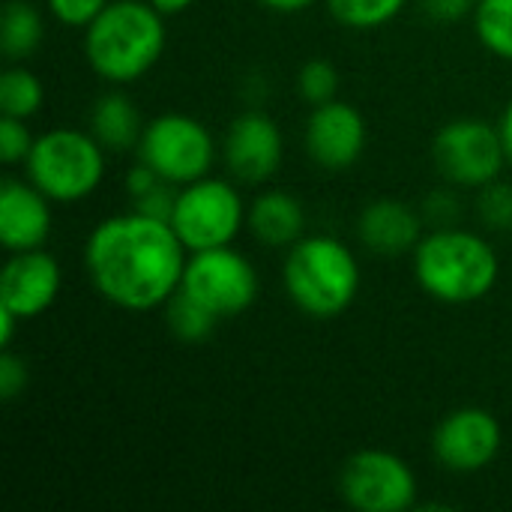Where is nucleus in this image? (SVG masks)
Listing matches in <instances>:
<instances>
[{
	"instance_id": "1",
	"label": "nucleus",
	"mask_w": 512,
	"mask_h": 512,
	"mask_svg": "<svg viewBox=\"0 0 512 512\" xmlns=\"http://www.w3.org/2000/svg\"><path fill=\"white\" fill-rule=\"evenodd\" d=\"M189 249L171 222L141 210L102 219L84 243V270L96 294L123 312L165 306L183 279Z\"/></svg>"
},
{
	"instance_id": "2",
	"label": "nucleus",
	"mask_w": 512,
	"mask_h": 512,
	"mask_svg": "<svg viewBox=\"0 0 512 512\" xmlns=\"http://www.w3.org/2000/svg\"><path fill=\"white\" fill-rule=\"evenodd\" d=\"M165 15L150 0H111L84 27L87 66L108 84L144 78L165 54Z\"/></svg>"
},
{
	"instance_id": "3",
	"label": "nucleus",
	"mask_w": 512,
	"mask_h": 512,
	"mask_svg": "<svg viewBox=\"0 0 512 512\" xmlns=\"http://www.w3.org/2000/svg\"><path fill=\"white\" fill-rule=\"evenodd\" d=\"M414 255L417 285L438 303L468 306L492 294L501 276L495 246L477 231L438 225L420 237Z\"/></svg>"
},
{
	"instance_id": "4",
	"label": "nucleus",
	"mask_w": 512,
	"mask_h": 512,
	"mask_svg": "<svg viewBox=\"0 0 512 512\" xmlns=\"http://www.w3.org/2000/svg\"><path fill=\"white\" fill-rule=\"evenodd\" d=\"M282 282L300 312L312 318H336L360 294V261L342 240L309 234L288 249Z\"/></svg>"
},
{
	"instance_id": "5",
	"label": "nucleus",
	"mask_w": 512,
	"mask_h": 512,
	"mask_svg": "<svg viewBox=\"0 0 512 512\" xmlns=\"http://www.w3.org/2000/svg\"><path fill=\"white\" fill-rule=\"evenodd\" d=\"M24 171L54 204H78L90 198L105 177V147L90 129L57 126L36 135Z\"/></svg>"
},
{
	"instance_id": "6",
	"label": "nucleus",
	"mask_w": 512,
	"mask_h": 512,
	"mask_svg": "<svg viewBox=\"0 0 512 512\" xmlns=\"http://www.w3.org/2000/svg\"><path fill=\"white\" fill-rule=\"evenodd\" d=\"M246 204L231 180L222 177H201L177 189L171 228L183 240L189 252L231 246L237 234L246 228Z\"/></svg>"
},
{
	"instance_id": "7",
	"label": "nucleus",
	"mask_w": 512,
	"mask_h": 512,
	"mask_svg": "<svg viewBox=\"0 0 512 512\" xmlns=\"http://www.w3.org/2000/svg\"><path fill=\"white\" fill-rule=\"evenodd\" d=\"M138 162L150 165L165 183L186 186L213 171L216 141L213 132L192 114L168 111L144 126L138 141Z\"/></svg>"
},
{
	"instance_id": "8",
	"label": "nucleus",
	"mask_w": 512,
	"mask_h": 512,
	"mask_svg": "<svg viewBox=\"0 0 512 512\" xmlns=\"http://www.w3.org/2000/svg\"><path fill=\"white\" fill-rule=\"evenodd\" d=\"M258 270L234 246L189 252L180 288L186 297L210 309L216 318L243 315L258 300Z\"/></svg>"
},
{
	"instance_id": "9",
	"label": "nucleus",
	"mask_w": 512,
	"mask_h": 512,
	"mask_svg": "<svg viewBox=\"0 0 512 512\" xmlns=\"http://www.w3.org/2000/svg\"><path fill=\"white\" fill-rule=\"evenodd\" d=\"M432 156L438 171L462 189H483L510 162L501 129L477 117H459L441 126Z\"/></svg>"
},
{
	"instance_id": "10",
	"label": "nucleus",
	"mask_w": 512,
	"mask_h": 512,
	"mask_svg": "<svg viewBox=\"0 0 512 512\" xmlns=\"http://www.w3.org/2000/svg\"><path fill=\"white\" fill-rule=\"evenodd\" d=\"M348 507L360 512H405L417 507V477L408 462L390 450L354 453L339 477Z\"/></svg>"
},
{
	"instance_id": "11",
	"label": "nucleus",
	"mask_w": 512,
	"mask_h": 512,
	"mask_svg": "<svg viewBox=\"0 0 512 512\" xmlns=\"http://www.w3.org/2000/svg\"><path fill=\"white\" fill-rule=\"evenodd\" d=\"M504 447L501 423L486 408H459L447 414L435 435L432 453L453 474H477L489 468Z\"/></svg>"
},
{
	"instance_id": "12",
	"label": "nucleus",
	"mask_w": 512,
	"mask_h": 512,
	"mask_svg": "<svg viewBox=\"0 0 512 512\" xmlns=\"http://www.w3.org/2000/svg\"><path fill=\"white\" fill-rule=\"evenodd\" d=\"M222 159L237 183H267L285 159V138L279 123L264 111L237 114L225 132Z\"/></svg>"
},
{
	"instance_id": "13",
	"label": "nucleus",
	"mask_w": 512,
	"mask_h": 512,
	"mask_svg": "<svg viewBox=\"0 0 512 512\" xmlns=\"http://www.w3.org/2000/svg\"><path fill=\"white\" fill-rule=\"evenodd\" d=\"M63 285V270L57 258L45 249L9 252L0 273V306L18 315L21 321L39 318L48 312Z\"/></svg>"
},
{
	"instance_id": "14",
	"label": "nucleus",
	"mask_w": 512,
	"mask_h": 512,
	"mask_svg": "<svg viewBox=\"0 0 512 512\" xmlns=\"http://www.w3.org/2000/svg\"><path fill=\"white\" fill-rule=\"evenodd\" d=\"M366 120L363 114L342 102L330 99L324 105H315L306 120V153L327 171H345L360 162L366 150Z\"/></svg>"
},
{
	"instance_id": "15",
	"label": "nucleus",
	"mask_w": 512,
	"mask_h": 512,
	"mask_svg": "<svg viewBox=\"0 0 512 512\" xmlns=\"http://www.w3.org/2000/svg\"><path fill=\"white\" fill-rule=\"evenodd\" d=\"M51 237V198L30 180L0 183V243L6 252L42 249Z\"/></svg>"
},
{
	"instance_id": "16",
	"label": "nucleus",
	"mask_w": 512,
	"mask_h": 512,
	"mask_svg": "<svg viewBox=\"0 0 512 512\" xmlns=\"http://www.w3.org/2000/svg\"><path fill=\"white\" fill-rule=\"evenodd\" d=\"M357 234L369 252L399 258L417 249L423 237V219L399 198H378L363 207L357 219Z\"/></svg>"
},
{
	"instance_id": "17",
	"label": "nucleus",
	"mask_w": 512,
	"mask_h": 512,
	"mask_svg": "<svg viewBox=\"0 0 512 512\" xmlns=\"http://www.w3.org/2000/svg\"><path fill=\"white\" fill-rule=\"evenodd\" d=\"M249 234L270 249H291L306 228V210L297 195L285 189H267L252 198L246 210Z\"/></svg>"
},
{
	"instance_id": "18",
	"label": "nucleus",
	"mask_w": 512,
	"mask_h": 512,
	"mask_svg": "<svg viewBox=\"0 0 512 512\" xmlns=\"http://www.w3.org/2000/svg\"><path fill=\"white\" fill-rule=\"evenodd\" d=\"M90 132L96 135V141L105 150H129V147H138V141L144 135L141 111H138V105L123 90H111V93H105V96H99L93 102Z\"/></svg>"
},
{
	"instance_id": "19",
	"label": "nucleus",
	"mask_w": 512,
	"mask_h": 512,
	"mask_svg": "<svg viewBox=\"0 0 512 512\" xmlns=\"http://www.w3.org/2000/svg\"><path fill=\"white\" fill-rule=\"evenodd\" d=\"M42 39H45L42 12L30 0H9L3 6V21H0L3 54L12 63H21L42 45Z\"/></svg>"
},
{
	"instance_id": "20",
	"label": "nucleus",
	"mask_w": 512,
	"mask_h": 512,
	"mask_svg": "<svg viewBox=\"0 0 512 512\" xmlns=\"http://www.w3.org/2000/svg\"><path fill=\"white\" fill-rule=\"evenodd\" d=\"M42 102H45V87L39 75L30 72L27 66H9L0 75V111L6 117L30 120L33 114H39Z\"/></svg>"
},
{
	"instance_id": "21",
	"label": "nucleus",
	"mask_w": 512,
	"mask_h": 512,
	"mask_svg": "<svg viewBox=\"0 0 512 512\" xmlns=\"http://www.w3.org/2000/svg\"><path fill=\"white\" fill-rule=\"evenodd\" d=\"M471 18L486 51L512 63V0H480Z\"/></svg>"
},
{
	"instance_id": "22",
	"label": "nucleus",
	"mask_w": 512,
	"mask_h": 512,
	"mask_svg": "<svg viewBox=\"0 0 512 512\" xmlns=\"http://www.w3.org/2000/svg\"><path fill=\"white\" fill-rule=\"evenodd\" d=\"M330 15L351 30H375L390 24L408 0H324Z\"/></svg>"
},
{
	"instance_id": "23",
	"label": "nucleus",
	"mask_w": 512,
	"mask_h": 512,
	"mask_svg": "<svg viewBox=\"0 0 512 512\" xmlns=\"http://www.w3.org/2000/svg\"><path fill=\"white\" fill-rule=\"evenodd\" d=\"M165 318H168V327H171V333L177 336V339H183V342H204L213 330H216V324L222 321V318H216L210 309H204L201 303H195L192 297H186L183 291H177L168 303H165Z\"/></svg>"
},
{
	"instance_id": "24",
	"label": "nucleus",
	"mask_w": 512,
	"mask_h": 512,
	"mask_svg": "<svg viewBox=\"0 0 512 512\" xmlns=\"http://www.w3.org/2000/svg\"><path fill=\"white\" fill-rule=\"evenodd\" d=\"M297 93L312 108L336 99V93H339V72H336V66L330 60H324V57L306 60L300 66V72H297Z\"/></svg>"
},
{
	"instance_id": "25",
	"label": "nucleus",
	"mask_w": 512,
	"mask_h": 512,
	"mask_svg": "<svg viewBox=\"0 0 512 512\" xmlns=\"http://www.w3.org/2000/svg\"><path fill=\"white\" fill-rule=\"evenodd\" d=\"M480 219L495 231H512V183H504L501 177L486 183L477 198Z\"/></svg>"
},
{
	"instance_id": "26",
	"label": "nucleus",
	"mask_w": 512,
	"mask_h": 512,
	"mask_svg": "<svg viewBox=\"0 0 512 512\" xmlns=\"http://www.w3.org/2000/svg\"><path fill=\"white\" fill-rule=\"evenodd\" d=\"M33 135L27 129V120L18 117H0V159L6 165H24L33 150Z\"/></svg>"
},
{
	"instance_id": "27",
	"label": "nucleus",
	"mask_w": 512,
	"mask_h": 512,
	"mask_svg": "<svg viewBox=\"0 0 512 512\" xmlns=\"http://www.w3.org/2000/svg\"><path fill=\"white\" fill-rule=\"evenodd\" d=\"M111 0H45L48 12L63 24V27H87Z\"/></svg>"
},
{
	"instance_id": "28",
	"label": "nucleus",
	"mask_w": 512,
	"mask_h": 512,
	"mask_svg": "<svg viewBox=\"0 0 512 512\" xmlns=\"http://www.w3.org/2000/svg\"><path fill=\"white\" fill-rule=\"evenodd\" d=\"M27 387V363L12 354V348H3L0 354V399L12 402L24 393Z\"/></svg>"
},
{
	"instance_id": "29",
	"label": "nucleus",
	"mask_w": 512,
	"mask_h": 512,
	"mask_svg": "<svg viewBox=\"0 0 512 512\" xmlns=\"http://www.w3.org/2000/svg\"><path fill=\"white\" fill-rule=\"evenodd\" d=\"M423 12L432 15L435 21H462L468 15H474L480 0H420Z\"/></svg>"
},
{
	"instance_id": "30",
	"label": "nucleus",
	"mask_w": 512,
	"mask_h": 512,
	"mask_svg": "<svg viewBox=\"0 0 512 512\" xmlns=\"http://www.w3.org/2000/svg\"><path fill=\"white\" fill-rule=\"evenodd\" d=\"M165 180L150 168V165H144V162H138L129 174H126V189H129V198L132 201H138V198H144L147 192H153L156 186H162Z\"/></svg>"
},
{
	"instance_id": "31",
	"label": "nucleus",
	"mask_w": 512,
	"mask_h": 512,
	"mask_svg": "<svg viewBox=\"0 0 512 512\" xmlns=\"http://www.w3.org/2000/svg\"><path fill=\"white\" fill-rule=\"evenodd\" d=\"M426 213L435 222V228L438 225H450L459 216V201L453 195H447V192H435V195L426 198Z\"/></svg>"
},
{
	"instance_id": "32",
	"label": "nucleus",
	"mask_w": 512,
	"mask_h": 512,
	"mask_svg": "<svg viewBox=\"0 0 512 512\" xmlns=\"http://www.w3.org/2000/svg\"><path fill=\"white\" fill-rule=\"evenodd\" d=\"M24 324L18 315H12L9 309L0 306V348H12V339H15V327Z\"/></svg>"
},
{
	"instance_id": "33",
	"label": "nucleus",
	"mask_w": 512,
	"mask_h": 512,
	"mask_svg": "<svg viewBox=\"0 0 512 512\" xmlns=\"http://www.w3.org/2000/svg\"><path fill=\"white\" fill-rule=\"evenodd\" d=\"M264 9H270V12H279V15H294V12H303V9H309L315 0H258Z\"/></svg>"
},
{
	"instance_id": "34",
	"label": "nucleus",
	"mask_w": 512,
	"mask_h": 512,
	"mask_svg": "<svg viewBox=\"0 0 512 512\" xmlns=\"http://www.w3.org/2000/svg\"><path fill=\"white\" fill-rule=\"evenodd\" d=\"M165 18H171V15H180V12H186V9H192L198 0H150Z\"/></svg>"
},
{
	"instance_id": "35",
	"label": "nucleus",
	"mask_w": 512,
	"mask_h": 512,
	"mask_svg": "<svg viewBox=\"0 0 512 512\" xmlns=\"http://www.w3.org/2000/svg\"><path fill=\"white\" fill-rule=\"evenodd\" d=\"M498 129H501V138H504V147H507V159L512 162V99L507 102L501 120H498Z\"/></svg>"
}]
</instances>
